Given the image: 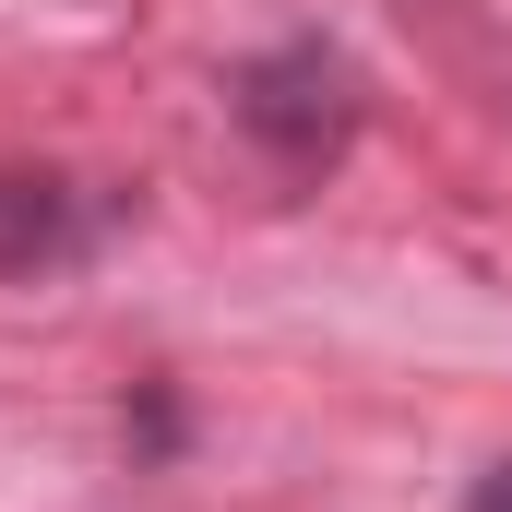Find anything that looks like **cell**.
<instances>
[{
  "label": "cell",
  "instance_id": "obj_1",
  "mask_svg": "<svg viewBox=\"0 0 512 512\" xmlns=\"http://www.w3.org/2000/svg\"><path fill=\"white\" fill-rule=\"evenodd\" d=\"M227 96H239V131H251V143L286 167V179L334 167V155H346V131H358V84H346V60H334L322 36H286V48H262V60L227 84Z\"/></svg>",
  "mask_w": 512,
  "mask_h": 512
},
{
  "label": "cell",
  "instance_id": "obj_2",
  "mask_svg": "<svg viewBox=\"0 0 512 512\" xmlns=\"http://www.w3.org/2000/svg\"><path fill=\"white\" fill-rule=\"evenodd\" d=\"M96 251V215L72 179H36V167H0V286H48Z\"/></svg>",
  "mask_w": 512,
  "mask_h": 512
},
{
  "label": "cell",
  "instance_id": "obj_3",
  "mask_svg": "<svg viewBox=\"0 0 512 512\" xmlns=\"http://www.w3.org/2000/svg\"><path fill=\"white\" fill-rule=\"evenodd\" d=\"M465 512H512V465H501V477H477V501H465Z\"/></svg>",
  "mask_w": 512,
  "mask_h": 512
}]
</instances>
